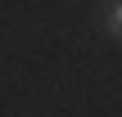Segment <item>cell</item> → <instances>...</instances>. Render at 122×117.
I'll return each mask as SVG.
<instances>
[{"mask_svg":"<svg viewBox=\"0 0 122 117\" xmlns=\"http://www.w3.org/2000/svg\"><path fill=\"white\" fill-rule=\"evenodd\" d=\"M104 32H109V36H118V32H122V9H118V5L109 9V18H104Z\"/></svg>","mask_w":122,"mask_h":117,"instance_id":"1","label":"cell"}]
</instances>
